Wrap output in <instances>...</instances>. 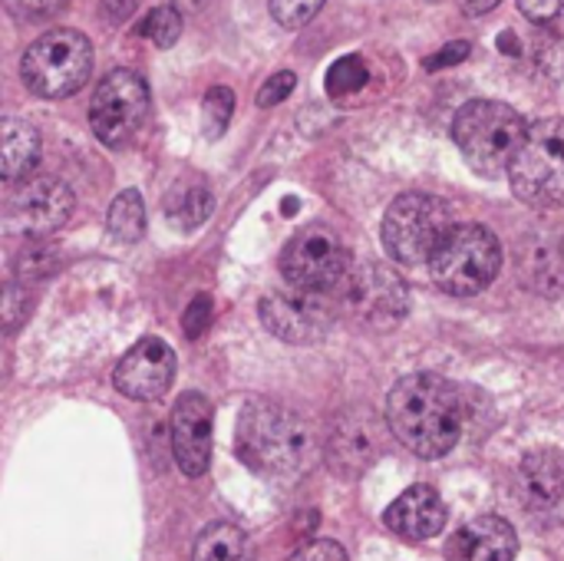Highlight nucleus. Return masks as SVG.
Wrapping results in <instances>:
<instances>
[{"mask_svg": "<svg viewBox=\"0 0 564 561\" xmlns=\"http://www.w3.org/2000/svg\"><path fill=\"white\" fill-rule=\"evenodd\" d=\"M212 436H215V410L202 393L178 397L172 410V453L185 476H205L212 463Z\"/></svg>", "mask_w": 564, "mask_h": 561, "instance_id": "12", "label": "nucleus"}, {"mask_svg": "<svg viewBox=\"0 0 564 561\" xmlns=\"http://www.w3.org/2000/svg\"><path fill=\"white\" fill-rule=\"evenodd\" d=\"M502 0H459V7L469 13V17H482V13H489V10H496Z\"/></svg>", "mask_w": 564, "mask_h": 561, "instance_id": "36", "label": "nucleus"}, {"mask_svg": "<svg viewBox=\"0 0 564 561\" xmlns=\"http://www.w3.org/2000/svg\"><path fill=\"white\" fill-rule=\"evenodd\" d=\"M288 561H350V559H347L344 546H337V542H330V539H314V542L301 546V549H297V552H294Z\"/></svg>", "mask_w": 564, "mask_h": 561, "instance_id": "33", "label": "nucleus"}, {"mask_svg": "<svg viewBox=\"0 0 564 561\" xmlns=\"http://www.w3.org/2000/svg\"><path fill=\"white\" fill-rule=\"evenodd\" d=\"M215 202L208 195V188L202 185H178L169 198H165V215H169V225L178 228V231H195L198 225L208 222Z\"/></svg>", "mask_w": 564, "mask_h": 561, "instance_id": "22", "label": "nucleus"}, {"mask_svg": "<svg viewBox=\"0 0 564 561\" xmlns=\"http://www.w3.org/2000/svg\"><path fill=\"white\" fill-rule=\"evenodd\" d=\"M116 390L129 400H159L175 380V354L159 337H142L116 367Z\"/></svg>", "mask_w": 564, "mask_h": 561, "instance_id": "13", "label": "nucleus"}, {"mask_svg": "<svg viewBox=\"0 0 564 561\" xmlns=\"http://www.w3.org/2000/svg\"><path fill=\"white\" fill-rule=\"evenodd\" d=\"M3 3L20 20H43L50 13H56L66 0H3Z\"/></svg>", "mask_w": 564, "mask_h": 561, "instance_id": "34", "label": "nucleus"}, {"mask_svg": "<svg viewBox=\"0 0 564 561\" xmlns=\"http://www.w3.org/2000/svg\"><path fill=\"white\" fill-rule=\"evenodd\" d=\"M40 159V132L26 119L7 116L0 122V172L3 182L23 179Z\"/></svg>", "mask_w": 564, "mask_h": 561, "instance_id": "20", "label": "nucleus"}, {"mask_svg": "<svg viewBox=\"0 0 564 561\" xmlns=\"http://www.w3.org/2000/svg\"><path fill=\"white\" fill-rule=\"evenodd\" d=\"M56 268H59V248L53 241H30L26 248H20V255L13 261V274L23 284L50 278Z\"/></svg>", "mask_w": 564, "mask_h": 561, "instance_id": "24", "label": "nucleus"}, {"mask_svg": "<svg viewBox=\"0 0 564 561\" xmlns=\"http://www.w3.org/2000/svg\"><path fill=\"white\" fill-rule=\"evenodd\" d=\"M238 456L268 476H301L314 460V433L297 413L251 400L238 417Z\"/></svg>", "mask_w": 564, "mask_h": 561, "instance_id": "2", "label": "nucleus"}, {"mask_svg": "<svg viewBox=\"0 0 564 561\" xmlns=\"http://www.w3.org/2000/svg\"><path fill=\"white\" fill-rule=\"evenodd\" d=\"M387 423L410 453L440 460L463 433L459 390L436 374H410L387 397Z\"/></svg>", "mask_w": 564, "mask_h": 561, "instance_id": "1", "label": "nucleus"}, {"mask_svg": "<svg viewBox=\"0 0 564 561\" xmlns=\"http://www.w3.org/2000/svg\"><path fill=\"white\" fill-rule=\"evenodd\" d=\"M139 33L145 40H152L155 46H172L182 33V13L175 7H152L142 23H139Z\"/></svg>", "mask_w": 564, "mask_h": 561, "instance_id": "27", "label": "nucleus"}, {"mask_svg": "<svg viewBox=\"0 0 564 561\" xmlns=\"http://www.w3.org/2000/svg\"><path fill=\"white\" fill-rule=\"evenodd\" d=\"M516 552H519L516 529L499 516H476L463 522L446 542L449 561H512Z\"/></svg>", "mask_w": 564, "mask_h": 561, "instance_id": "17", "label": "nucleus"}, {"mask_svg": "<svg viewBox=\"0 0 564 561\" xmlns=\"http://www.w3.org/2000/svg\"><path fill=\"white\" fill-rule=\"evenodd\" d=\"M192 561H251V542L245 529L231 522H212L198 539Z\"/></svg>", "mask_w": 564, "mask_h": 561, "instance_id": "21", "label": "nucleus"}, {"mask_svg": "<svg viewBox=\"0 0 564 561\" xmlns=\"http://www.w3.org/2000/svg\"><path fill=\"white\" fill-rule=\"evenodd\" d=\"M370 83V66L364 63V56L350 53V56H340L337 63H330L327 69V93L330 96H350L357 89H364Z\"/></svg>", "mask_w": 564, "mask_h": 561, "instance_id": "25", "label": "nucleus"}, {"mask_svg": "<svg viewBox=\"0 0 564 561\" xmlns=\"http://www.w3.org/2000/svg\"><path fill=\"white\" fill-rule=\"evenodd\" d=\"M380 453L377 420L367 410L344 413L327 440V463L340 476H360Z\"/></svg>", "mask_w": 564, "mask_h": 561, "instance_id": "16", "label": "nucleus"}, {"mask_svg": "<svg viewBox=\"0 0 564 561\" xmlns=\"http://www.w3.org/2000/svg\"><path fill=\"white\" fill-rule=\"evenodd\" d=\"M453 208L449 202L426 195V192H406L400 195L383 218V248L397 265H423L433 261L440 245L453 231Z\"/></svg>", "mask_w": 564, "mask_h": 561, "instance_id": "4", "label": "nucleus"}, {"mask_svg": "<svg viewBox=\"0 0 564 561\" xmlns=\"http://www.w3.org/2000/svg\"><path fill=\"white\" fill-rule=\"evenodd\" d=\"M258 314H261V324L284 344H314L334 324V311L327 308L324 294L304 291V288L268 294L258 304Z\"/></svg>", "mask_w": 564, "mask_h": 561, "instance_id": "11", "label": "nucleus"}, {"mask_svg": "<svg viewBox=\"0 0 564 561\" xmlns=\"http://www.w3.org/2000/svg\"><path fill=\"white\" fill-rule=\"evenodd\" d=\"M473 53V46L466 43V40H456V43H449V46H443L436 56H430L426 60V69H443V66H456V63H463L466 56Z\"/></svg>", "mask_w": 564, "mask_h": 561, "instance_id": "35", "label": "nucleus"}, {"mask_svg": "<svg viewBox=\"0 0 564 561\" xmlns=\"http://www.w3.org/2000/svg\"><path fill=\"white\" fill-rule=\"evenodd\" d=\"M525 132V119L499 99H469L453 119V139L463 159L489 179L509 172Z\"/></svg>", "mask_w": 564, "mask_h": 561, "instance_id": "3", "label": "nucleus"}, {"mask_svg": "<svg viewBox=\"0 0 564 561\" xmlns=\"http://www.w3.org/2000/svg\"><path fill=\"white\" fill-rule=\"evenodd\" d=\"M516 268L525 288L542 298L564 294V228H535L516 248Z\"/></svg>", "mask_w": 564, "mask_h": 561, "instance_id": "15", "label": "nucleus"}, {"mask_svg": "<svg viewBox=\"0 0 564 561\" xmlns=\"http://www.w3.org/2000/svg\"><path fill=\"white\" fill-rule=\"evenodd\" d=\"M519 10L542 30L564 36V0H519Z\"/></svg>", "mask_w": 564, "mask_h": 561, "instance_id": "28", "label": "nucleus"}, {"mask_svg": "<svg viewBox=\"0 0 564 561\" xmlns=\"http://www.w3.org/2000/svg\"><path fill=\"white\" fill-rule=\"evenodd\" d=\"M212 314H215V304H212V298L208 294H195V301L185 308V314H182V331H185V337L188 341H198L208 327H212Z\"/></svg>", "mask_w": 564, "mask_h": 561, "instance_id": "30", "label": "nucleus"}, {"mask_svg": "<svg viewBox=\"0 0 564 561\" xmlns=\"http://www.w3.org/2000/svg\"><path fill=\"white\" fill-rule=\"evenodd\" d=\"M106 225H109V235L122 245H135L145 231V205H142V195L135 188H126L116 195V202L109 205V215H106Z\"/></svg>", "mask_w": 564, "mask_h": 561, "instance_id": "23", "label": "nucleus"}, {"mask_svg": "<svg viewBox=\"0 0 564 561\" xmlns=\"http://www.w3.org/2000/svg\"><path fill=\"white\" fill-rule=\"evenodd\" d=\"M76 195L63 179L43 175L33 182H23L13 195V218L20 225V231L26 235H50L56 228L66 225V218L73 215Z\"/></svg>", "mask_w": 564, "mask_h": 561, "instance_id": "14", "label": "nucleus"}, {"mask_svg": "<svg viewBox=\"0 0 564 561\" xmlns=\"http://www.w3.org/2000/svg\"><path fill=\"white\" fill-rule=\"evenodd\" d=\"M93 73V46L79 30L59 26L33 40L20 60V76L43 99L73 96Z\"/></svg>", "mask_w": 564, "mask_h": 561, "instance_id": "5", "label": "nucleus"}, {"mask_svg": "<svg viewBox=\"0 0 564 561\" xmlns=\"http://www.w3.org/2000/svg\"><path fill=\"white\" fill-rule=\"evenodd\" d=\"M519 493L529 506L545 509L564 499V453L562 450H532L519 466Z\"/></svg>", "mask_w": 564, "mask_h": 561, "instance_id": "19", "label": "nucleus"}, {"mask_svg": "<svg viewBox=\"0 0 564 561\" xmlns=\"http://www.w3.org/2000/svg\"><path fill=\"white\" fill-rule=\"evenodd\" d=\"M354 268L350 251L344 248V241L324 228V225H307L301 228L284 255H281V271L294 288L304 291H317V294H334L340 291V284L347 281Z\"/></svg>", "mask_w": 564, "mask_h": 561, "instance_id": "8", "label": "nucleus"}, {"mask_svg": "<svg viewBox=\"0 0 564 561\" xmlns=\"http://www.w3.org/2000/svg\"><path fill=\"white\" fill-rule=\"evenodd\" d=\"M337 294L344 298V304L354 317H360L364 324H373V327H393L410 311V291H406L403 278L380 261L354 265Z\"/></svg>", "mask_w": 564, "mask_h": 561, "instance_id": "10", "label": "nucleus"}, {"mask_svg": "<svg viewBox=\"0 0 564 561\" xmlns=\"http://www.w3.org/2000/svg\"><path fill=\"white\" fill-rule=\"evenodd\" d=\"M26 311H30V291H26V284L23 281H10L3 288V327L13 331L26 317Z\"/></svg>", "mask_w": 564, "mask_h": 561, "instance_id": "31", "label": "nucleus"}, {"mask_svg": "<svg viewBox=\"0 0 564 561\" xmlns=\"http://www.w3.org/2000/svg\"><path fill=\"white\" fill-rule=\"evenodd\" d=\"M512 192L535 208H564V119L529 126L512 165Z\"/></svg>", "mask_w": 564, "mask_h": 561, "instance_id": "7", "label": "nucleus"}, {"mask_svg": "<svg viewBox=\"0 0 564 561\" xmlns=\"http://www.w3.org/2000/svg\"><path fill=\"white\" fill-rule=\"evenodd\" d=\"M149 83L132 69H112L93 93L89 103V126L99 142L126 145L149 119Z\"/></svg>", "mask_w": 564, "mask_h": 561, "instance_id": "9", "label": "nucleus"}, {"mask_svg": "<svg viewBox=\"0 0 564 561\" xmlns=\"http://www.w3.org/2000/svg\"><path fill=\"white\" fill-rule=\"evenodd\" d=\"M294 86H297V76L294 73H274L264 86H261V93H258V106L261 109H271V106H278V103H284L291 93H294Z\"/></svg>", "mask_w": 564, "mask_h": 561, "instance_id": "32", "label": "nucleus"}, {"mask_svg": "<svg viewBox=\"0 0 564 561\" xmlns=\"http://www.w3.org/2000/svg\"><path fill=\"white\" fill-rule=\"evenodd\" d=\"M231 112H235V93L228 86H215L205 93V103H202V126H205V136L208 139H221L228 122H231Z\"/></svg>", "mask_w": 564, "mask_h": 561, "instance_id": "26", "label": "nucleus"}, {"mask_svg": "<svg viewBox=\"0 0 564 561\" xmlns=\"http://www.w3.org/2000/svg\"><path fill=\"white\" fill-rule=\"evenodd\" d=\"M321 7H324V0H271L274 20L281 26H288V30H297V26L311 23Z\"/></svg>", "mask_w": 564, "mask_h": 561, "instance_id": "29", "label": "nucleus"}, {"mask_svg": "<svg viewBox=\"0 0 564 561\" xmlns=\"http://www.w3.org/2000/svg\"><path fill=\"white\" fill-rule=\"evenodd\" d=\"M387 529L403 542H426L446 529L449 509L433 486H413L387 509Z\"/></svg>", "mask_w": 564, "mask_h": 561, "instance_id": "18", "label": "nucleus"}, {"mask_svg": "<svg viewBox=\"0 0 564 561\" xmlns=\"http://www.w3.org/2000/svg\"><path fill=\"white\" fill-rule=\"evenodd\" d=\"M430 271L446 294H482L502 271V245L486 225H456L433 255Z\"/></svg>", "mask_w": 564, "mask_h": 561, "instance_id": "6", "label": "nucleus"}]
</instances>
